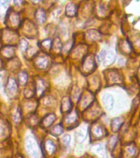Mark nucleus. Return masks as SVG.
<instances>
[{"mask_svg":"<svg viewBox=\"0 0 140 158\" xmlns=\"http://www.w3.org/2000/svg\"><path fill=\"white\" fill-rule=\"evenodd\" d=\"M26 148L27 152L33 158H39V150L37 147L36 142L32 137H28L26 140Z\"/></svg>","mask_w":140,"mask_h":158,"instance_id":"1","label":"nucleus"},{"mask_svg":"<svg viewBox=\"0 0 140 158\" xmlns=\"http://www.w3.org/2000/svg\"><path fill=\"white\" fill-rule=\"evenodd\" d=\"M6 91L7 94L10 97H13L17 93V83L16 80L12 77H9L7 81V86H6Z\"/></svg>","mask_w":140,"mask_h":158,"instance_id":"2","label":"nucleus"},{"mask_svg":"<svg viewBox=\"0 0 140 158\" xmlns=\"http://www.w3.org/2000/svg\"><path fill=\"white\" fill-rule=\"evenodd\" d=\"M95 69V61L94 59L91 56H87L84 59L83 64L82 66V70L83 73H91L93 69Z\"/></svg>","mask_w":140,"mask_h":158,"instance_id":"3","label":"nucleus"},{"mask_svg":"<svg viewBox=\"0 0 140 158\" xmlns=\"http://www.w3.org/2000/svg\"><path fill=\"white\" fill-rule=\"evenodd\" d=\"M36 67L39 69H45L49 64V58L46 55H40L37 57L35 61Z\"/></svg>","mask_w":140,"mask_h":158,"instance_id":"4","label":"nucleus"},{"mask_svg":"<svg viewBox=\"0 0 140 158\" xmlns=\"http://www.w3.org/2000/svg\"><path fill=\"white\" fill-rule=\"evenodd\" d=\"M91 133L95 139H100L105 135V130L103 127L100 124H94L91 128Z\"/></svg>","mask_w":140,"mask_h":158,"instance_id":"5","label":"nucleus"},{"mask_svg":"<svg viewBox=\"0 0 140 158\" xmlns=\"http://www.w3.org/2000/svg\"><path fill=\"white\" fill-rule=\"evenodd\" d=\"M93 96L92 94L90 93V92H87V93L83 94V96H82L81 100H80V106H81L83 109L87 108V106H89L90 104H91V102L93 101Z\"/></svg>","mask_w":140,"mask_h":158,"instance_id":"6","label":"nucleus"},{"mask_svg":"<svg viewBox=\"0 0 140 158\" xmlns=\"http://www.w3.org/2000/svg\"><path fill=\"white\" fill-rule=\"evenodd\" d=\"M44 150L47 155L51 156L56 152V146L51 140H46L44 143Z\"/></svg>","mask_w":140,"mask_h":158,"instance_id":"7","label":"nucleus"},{"mask_svg":"<svg viewBox=\"0 0 140 158\" xmlns=\"http://www.w3.org/2000/svg\"><path fill=\"white\" fill-rule=\"evenodd\" d=\"M77 121H78V114L76 111H71V112H69L66 117L64 118V123L66 125L70 126L76 123Z\"/></svg>","mask_w":140,"mask_h":158,"instance_id":"8","label":"nucleus"},{"mask_svg":"<svg viewBox=\"0 0 140 158\" xmlns=\"http://www.w3.org/2000/svg\"><path fill=\"white\" fill-rule=\"evenodd\" d=\"M7 22H8V24L11 26V27H17L20 24V17L19 15L16 13V12H12L11 13H9L8 15V17H7Z\"/></svg>","mask_w":140,"mask_h":158,"instance_id":"9","label":"nucleus"},{"mask_svg":"<svg viewBox=\"0 0 140 158\" xmlns=\"http://www.w3.org/2000/svg\"><path fill=\"white\" fill-rule=\"evenodd\" d=\"M92 152L99 158H106V153L105 152V148L101 144H96L91 148Z\"/></svg>","mask_w":140,"mask_h":158,"instance_id":"10","label":"nucleus"},{"mask_svg":"<svg viewBox=\"0 0 140 158\" xmlns=\"http://www.w3.org/2000/svg\"><path fill=\"white\" fill-rule=\"evenodd\" d=\"M1 54L6 59H11L14 56L15 49L12 46H4L1 49Z\"/></svg>","mask_w":140,"mask_h":158,"instance_id":"11","label":"nucleus"},{"mask_svg":"<svg viewBox=\"0 0 140 158\" xmlns=\"http://www.w3.org/2000/svg\"><path fill=\"white\" fill-rule=\"evenodd\" d=\"M9 132L10 128L8 123L4 120H0V138L7 137Z\"/></svg>","mask_w":140,"mask_h":158,"instance_id":"12","label":"nucleus"},{"mask_svg":"<svg viewBox=\"0 0 140 158\" xmlns=\"http://www.w3.org/2000/svg\"><path fill=\"white\" fill-rule=\"evenodd\" d=\"M47 86H46V83H45V81L43 80V79H37L36 81V92L37 95L39 96H42L43 94H44L45 91L46 90Z\"/></svg>","mask_w":140,"mask_h":158,"instance_id":"13","label":"nucleus"},{"mask_svg":"<svg viewBox=\"0 0 140 158\" xmlns=\"http://www.w3.org/2000/svg\"><path fill=\"white\" fill-rule=\"evenodd\" d=\"M72 109V103L69 97H64L61 101L62 113H69Z\"/></svg>","mask_w":140,"mask_h":158,"instance_id":"14","label":"nucleus"},{"mask_svg":"<svg viewBox=\"0 0 140 158\" xmlns=\"http://www.w3.org/2000/svg\"><path fill=\"white\" fill-rule=\"evenodd\" d=\"M2 36H3V40L7 44L14 42L15 40L17 38V35L15 34V32L10 31H6Z\"/></svg>","mask_w":140,"mask_h":158,"instance_id":"15","label":"nucleus"},{"mask_svg":"<svg viewBox=\"0 0 140 158\" xmlns=\"http://www.w3.org/2000/svg\"><path fill=\"white\" fill-rule=\"evenodd\" d=\"M54 120H55V115H54V114H47V115L43 118V120H42L41 122L42 126H43L44 128L49 127L52 123H54Z\"/></svg>","mask_w":140,"mask_h":158,"instance_id":"16","label":"nucleus"},{"mask_svg":"<svg viewBox=\"0 0 140 158\" xmlns=\"http://www.w3.org/2000/svg\"><path fill=\"white\" fill-rule=\"evenodd\" d=\"M36 20L39 24H43L46 20V15L45 12L42 8H40L36 12Z\"/></svg>","mask_w":140,"mask_h":158,"instance_id":"17","label":"nucleus"},{"mask_svg":"<svg viewBox=\"0 0 140 158\" xmlns=\"http://www.w3.org/2000/svg\"><path fill=\"white\" fill-rule=\"evenodd\" d=\"M87 51V48L84 45H80L79 47L76 48V49L74 50V54H73V57L74 58H76V59H78V58H81L85 54Z\"/></svg>","mask_w":140,"mask_h":158,"instance_id":"18","label":"nucleus"},{"mask_svg":"<svg viewBox=\"0 0 140 158\" xmlns=\"http://www.w3.org/2000/svg\"><path fill=\"white\" fill-rule=\"evenodd\" d=\"M102 102L104 104V106L107 110H111L113 107L114 100L112 98V96H110V95H106V96H104L103 99H102Z\"/></svg>","mask_w":140,"mask_h":158,"instance_id":"19","label":"nucleus"},{"mask_svg":"<svg viewBox=\"0 0 140 158\" xmlns=\"http://www.w3.org/2000/svg\"><path fill=\"white\" fill-rule=\"evenodd\" d=\"M124 120L121 118H116L111 122V128L114 132H117L119 128H121V124L123 123Z\"/></svg>","mask_w":140,"mask_h":158,"instance_id":"20","label":"nucleus"},{"mask_svg":"<svg viewBox=\"0 0 140 158\" xmlns=\"http://www.w3.org/2000/svg\"><path fill=\"white\" fill-rule=\"evenodd\" d=\"M28 81V75L26 72H21L18 74V82L21 86H25Z\"/></svg>","mask_w":140,"mask_h":158,"instance_id":"21","label":"nucleus"},{"mask_svg":"<svg viewBox=\"0 0 140 158\" xmlns=\"http://www.w3.org/2000/svg\"><path fill=\"white\" fill-rule=\"evenodd\" d=\"M77 7L74 3H69L66 7V14L69 17H73L76 14Z\"/></svg>","mask_w":140,"mask_h":158,"instance_id":"22","label":"nucleus"},{"mask_svg":"<svg viewBox=\"0 0 140 158\" xmlns=\"http://www.w3.org/2000/svg\"><path fill=\"white\" fill-rule=\"evenodd\" d=\"M109 80L111 83H118L121 81V77L120 75L117 73V72L111 71L109 73Z\"/></svg>","mask_w":140,"mask_h":158,"instance_id":"23","label":"nucleus"},{"mask_svg":"<svg viewBox=\"0 0 140 158\" xmlns=\"http://www.w3.org/2000/svg\"><path fill=\"white\" fill-rule=\"evenodd\" d=\"M114 59H115V55H114V54H112V52H110L107 54H106L103 59L104 65H109V64H112L114 61Z\"/></svg>","mask_w":140,"mask_h":158,"instance_id":"24","label":"nucleus"},{"mask_svg":"<svg viewBox=\"0 0 140 158\" xmlns=\"http://www.w3.org/2000/svg\"><path fill=\"white\" fill-rule=\"evenodd\" d=\"M87 37L90 40H96L100 38V35H99V33L96 31L91 30V31H89L87 33Z\"/></svg>","mask_w":140,"mask_h":158,"instance_id":"25","label":"nucleus"},{"mask_svg":"<svg viewBox=\"0 0 140 158\" xmlns=\"http://www.w3.org/2000/svg\"><path fill=\"white\" fill-rule=\"evenodd\" d=\"M12 120L17 123H18L20 121L22 120V113H21V111H20L19 109H17V110H14V112L12 113Z\"/></svg>","mask_w":140,"mask_h":158,"instance_id":"26","label":"nucleus"},{"mask_svg":"<svg viewBox=\"0 0 140 158\" xmlns=\"http://www.w3.org/2000/svg\"><path fill=\"white\" fill-rule=\"evenodd\" d=\"M62 132H63V127L60 124H57V125H54L53 128H51V133L54 135H59L61 134Z\"/></svg>","mask_w":140,"mask_h":158,"instance_id":"27","label":"nucleus"},{"mask_svg":"<svg viewBox=\"0 0 140 158\" xmlns=\"http://www.w3.org/2000/svg\"><path fill=\"white\" fill-rule=\"evenodd\" d=\"M17 63H19V61L17 60V59L11 60V61L9 62V66H8V69H9L10 70H12V71H15V70L18 69L21 64H17V65H16V64H17Z\"/></svg>","mask_w":140,"mask_h":158,"instance_id":"28","label":"nucleus"},{"mask_svg":"<svg viewBox=\"0 0 140 158\" xmlns=\"http://www.w3.org/2000/svg\"><path fill=\"white\" fill-rule=\"evenodd\" d=\"M40 45H41V48H43L44 49L47 50V49H50V46H51V40H45L43 41L40 42Z\"/></svg>","mask_w":140,"mask_h":158,"instance_id":"29","label":"nucleus"},{"mask_svg":"<svg viewBox=\"0 0 140 158\" xmlns=\"http://www.w3.org/2000/svg\"><path fill=\"white\" fill-rule=\"evenodd\" d=\"M34 95V89L32 88V86H27V88L25 91V96L27 98H30Z\"/></svg>","mask_w":140,"mask_h":158,"instance_id":"30","label":"nucleus"},{"mask_svg":"<svg viewBox=\"0 0 140 158\" xmlns=\"http://www.w3.org/2000/svg\"><path fill=\"white\" fill-rule=\"evenodd\" d=\"M20 49L22 52H25L28 49V43L25 40H22L20 41Z\"/></svg>","mask_w":140,"mask_h":158,"instance_id":"31","label":"nucleus"},{"mask_svg":"<svg viewBox=\"0 0 140 158\" xmlns=\"http://www.w3.org/2000/svg\"><path fill=\"white\" fill-rule=\"evenodd\" d=\"M25 108H26V110H27V111L33 110L36 108V104L33 101H27V104L25 105Z\"/></svg>","mask_w":140,"mask_h":158,"instance_id":"32","label":"nucleus"},{"mask_svg":"<svg viewBox=\"0 0 140 158\" xmlns=\"http://www.w3.org/2000/svg\"><path fill=\"white\" fill-rule=\"evenodd\" d=\"M72 45H73V42L72 41L68 42V43H67V44L63 47V49H62L63 53H64V54H68V53L69 52V50H70V49L72 48Z\"/></svg>","mask_w":140,"mask_h":158,"instance_id":"33","label":"nucleus"},{"mask_svg":"<svg viewBox=\"0 0 140 158\" xmlns=\"http://www.w3.org/2000/svg\"><path fill=\"white\" fill-rule=\"evenodd\" d=\"M116 143H117V138L116 137H112V138L109 140L108 142V144H109V147H110V149L112 150L114 148H115V146H116Z\"/></svg>","mask_w":140,"mask_h":158,"instance_id":"34","label":"nucleus"},{"mask_svg":"<svg viewBox=\"0 0 140 158\" xmlns=\"http://www.w3.org/2000/svg\"><path fill=\"white\" fill-rule=\"evenodd\" d=\"M54 50L56 52H59L60 51V49H62L61 47V42L59 40V39H56V40L54 42Z\"/></svg>","mask_w":140,"mask_h":158,"instance_id":"35","label":"nucleus"},{"mask_svg":"<svg viewBox=\"0 0 140 158\" xmlns=\"http://www.w3.org/2000/svg\"><path fill=\"white\" fill-rule=\"evenodd\" d=\"M28 121L30 122V125H36L38 122V119H37V117L36 116H34V115H32V116H29L28 117Z\"/></svg>","mask_w":140,"mask_h":158,"instance_id":"36","label":"nucleus"},{"mask_svg":"<svg viewBox=\"0 0 140 158\" xmlns=\"http://www.w3.org/2000/svg\"><path fill=\"white\" fill-rule=\"evenodd\" d=\"M63 143H64V145L68 146L69 143H70V136L69 135H65L63 138Z\"/></svg>","mask_w":140,"mask_h":158,"instance_id":"37","label":"nucleus"},{"mask_svg":"<svg viewBox=\"0 0 140 158\" xmlns=\"http://www.w3.org/2000/svg\"><path fill=\"white\" fill-rule=\"evenodd\" d=\"M22 2H23V0H13V2H14V4L16 5L22 4Z\"/></svg>","mask_w":140,"mask_h":158,"instance_id":"38","label":"nucleus"},{"mask_svg":"<svg viewBox=\"0 0 140 158\" xmlns=\"http://www.w3.org/2000/svg\"><path fill=\"white\" fill-rule=\"evenodd\" d=\"M2 76L0 75V87H2Z\"/></svg>","mask_w":140,"mask_h":158,"instance_id":"39","label":"nucleus"},{"mask_svg":"<svg viewBox=\"0 0 140 158\" xmlns=\"http://www.w3.org/2000/svg\"><path fill=\"white\" fill-rule=\"evenodd\" d=\"M31 1H32L33 3H39V2L41 1V0H31Z\"/></svg>","mask_w":140,"mask_h":158,"instance_id":"40","label":"nucleus"},{"mask_svg":"<svg viewBox=\"0 0 140 158\" xmlns=\"http://www.w3.org/2000/svg\"><path fill=\"white\" fill-rule=\"evenodd\" d=\"M2 65H3V64H2V60L1 59V58H0V69H2Z\"/></svg>","mask_w":140,"mask_h":158,"instance_id":"41","label":"nucleus"},{"mask_svg":"<svg viewBox=\"0 0 140 158\" xmlns=\"http://www.w3.org/2000/svg\"><path fill=\"white\" fill-rule=\"evenodd\" d=\"M17 158H22V156H17Z\"/></svg>","mask_w":140,"mask_h":158,"instance_id":"42","label":"nucleus"}]
</instances>
